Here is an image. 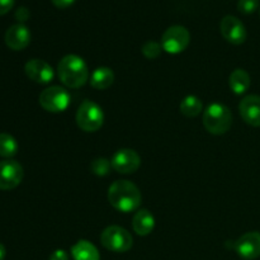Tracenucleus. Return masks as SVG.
I'll use <instances>...</instances> for the list:
<instances>
[{"label":"nucleus","mask_w":260,"mask_h":260,"mask_svg":"<svg viewBox=\"0 0 260 260\" xmlns=\"http://www.w3.org/2000/svg\"><path fill=\"white\" fill-rule=\"evenodd\" d=\"M203 104L201 99L196 95H188L180 103V112L188 118L197 117L202 112Z\"/></svg>","instance_id":"nucleus-19"},{"label":"nucleus","mask_w":260,"mask_h":260,"mask_svg":"<svg viewBox=\"0 0 260 260\" xmlns=\"http://www.w3.org/2000/svg\"><path fill=\"white\" fill-rule=\"evenodd\" d=\"M24 71L28 78L38 84H48L55 78L52 66L40 58H32L24 66Z\"/></svg>","instance_id":"nucleus-12"},{"label":"nucleus","mask_w":260,"mask_h":260,"mask_svg":"<svg viewBox=\"0 0 260 260\" xmlns=\"http://www.w3.org/2000/svg\"><path fill=\"white\" fill-rule=\"evenodd\" d=\"M221 35L233 45H241L246 40V29L240 19H238L234 15H226L220 24Z\"/></svg>","instance_id":"nucleus-10"},{"label":"nucleus","mask_w":260,"mask_h":260,"mask_svg":"<svg viewBox=\"0 0 260 260\" xmlns=\"http://www.w3.org/2000/svg\"><path fill=\"white\" fill-rule=\"evenodd\" d=\"M112 168L121 174L135 173L141 165V157L135 150L122 149L118 150L111 159Z\"/></svg>","instance_id":"nucleus-9"},{"label":"nucleus","mask_w":260,"mask_h":260,"mask_svg":"<svg viewBox=\"0 0 260 260\" xmlns=\"http://www.w3.org/2000/svg\"><path fill=\"white\" fill-rule=\"evenodd\" d=\"M235 250L243 259L253 260L260 256V233L251 231L236 240Z\"/></svg>","instance_id":"nucleus-11"},{"label":"nucleus","mask_w":260,"mask_h":260,"mask_svg":"<svg viewBox=\"0 0 260 260\" xmlns=\"http://www.w3.org/2000/svg\"><path fill=\"white\" fill-rule=\"evenodd\" d=\"M24 172L22 165L12 159L0 161V189L10 190L22 183Z\"/></svg>","instance_id":"nucleus-8"},{"label":"nucleus","mask_w":260,"mask_h":260,"mask_svg":"<svg viewBox=\"0 0 260 260\" xmlns=\"http://www.w3.org/2000/svg\"><path fill=\"white\" fill-rule=\"evenodd\" d=\"M57 74L61 83L68 88L78 89L89 80V70L85 61L76 55H66L58 62Z\"/></svg>","instance_id":"nucleus-2"},{"label":"nucleus","mask_w":260,"mask_h":260,"mask_svg":"<svg viewBox=\"0 0 260 260\" xmlns=\"http://www.w3.org/2000/svg\"><path fill=\"white\" fill-rule=\"evenodd\" d=\"M15 0H0V15L9 13L14 7Z\"/></svg>","instance_id":"nucleus-24"},{"label":"nucleus","mask_w":260,"mask_h":260,"mask_svg":"<svg viewBox=\"0 0 260 260\" xmlns=\"http://www.w3.org/2000/svg\"><path fill=\"white\" fill-rule=\"evenodd\" d=\"M111 168H112L111 161L107 159H104V157L95 159L90 165L91 172H93L95 175H98V177H104V175L108 174L109 170H111Z\"/></svg>","instance_id":"nucleus-21"},{"label":"nucleus","mask_w":260,"mask_h":260,"mask_svg":"<svg viewBox=\"0 0 260 260\" xmlns=\"http://www.w3.org/2000/svg\"><path fill=\"white\" fill-rule=\"evenodd\" d=\"M240 116L253 127H260V96L251 94L245 96L239 104Z\"/></svg>","instance_id":"nucleus-14"},{"label":"nucleus","mask_w":260,"mask_h":260,"mask_svg":"<svg viewBox=\"0 0 260 260\" xmlns=\"http://www.w3.org/2000/svg\"><path fill=\"white\" fill-rule=\"evenodd\" d=\"M51 2L58 9H66V8L71 7L76 0H51Z\"/></svg>","instance_id":"nucleus-26"},{"label":"nucleus","mask_w":260,"mask_h":260,"mask_svg":"<svg viewBox=\"0 0 260 260\" xmlns=\"http://www.w3.org/2000/svg\"><path fill=\"white\" fill-rule=\"evenodd\" d=\"M259 4V0H239L238 9L239 12L243 13V14L249 15L253 14V13L258 9Z\"/></svg>","instance_id":"nucleus-23"},{"label":"nucleus","mask_w":260,"mask_h":260,"mask_svg":"<svg viewBox=\"0 0 260 260\" xmlns=\"http://www.w3.org/2000/svg\"><path fill=\"white\" fill-rule=\"evenodd\" d=\"M103 109L93 101H84L76 112V123L83 131L95 132L103 126Z\"/></svg>","instance_id":"nucleus-4"},{"label":"nucleus","mask_w":260,"mask_h":260,"mask_svg":"<svg viewBox=\"0 0 260 260\" xmlns=\"http://www.w3.org/2000/svg\"><path fill=\"white\" fill-rule=\"evenodd\" d=\"M50 260H69V255L65 250L58 249V250L53 251V253L51 254Z\"/></svg>","instance_id":"nucleus-27"},{"label":"nucleus","mask_w":260,"mask_h":260,"mask_svg":"<svg viewBox=\"0 0 260 260\" xmlns=\"http://www.w3.org/2000/svg\"><path fill=\"white\" fill-rule=\"evenodd\" d=\"M132 228L134 231L140 236H147L149 234L152 233L155 228V218L151 215V212L145 208L139 210L136 215L134 216V221H132Z\"/></svg>","instance_id":"nucleus-15"},{"label":"nucleus","mask_w":260,"mask_h":260,"mask_svg":"<svg viewBox=\"0 0 260 260\" xmlns=\"http://www.w3.org/2000/svg\"><path fill=\"white\" fill-rule=\"evenodd\" d=\"M5 255H7V250H5V246L3 244H0V260H4Z\"/></svg>","instance_id":"nucleus-28"},{"label":"nucleus","mask_w":260,"mask_h":260,"mask_svg":"<svg viewBox=\"0 0 260 260\" xmlns=\"http://www.w3.org/2000/svg\"><path fill=\"white\" fill-rule=\"evenodd\" d=\"M113 71L109 68H104V66L95 69L90 75V85L98 90H106L113 84Z\"/></svg>","instance_id":"nucleus-17"},{"label":"nucleus","mask_w":260,"mask_h":260,"mask_svg":"<svg viewBox=\"0 0 260 260\" xmlns=\"http://www.w3.org/2000/svg\"><path fill=\"white\" fill-rule=\"evenodd\" d=\"M190 35L183 25H172L164 32L161 37V47L172 55H178L188 47Z\"/></svg>","instance_id":"nucleus-6"},{"label":"nucleus","mask_w":260,"mask_h":260,"mask_svg":"<svg viewBox=\"0 0 260 260\" xmlns=\"http://www.w3.org/2000/svg\"><path fill=\"white\" fill-rule=\"evenodd\" d=\"M40 104L45 111L60 113L70 106V94L61 86H50L40 94Z\"/></svg>","instance_id":"nucleus-7"},{"label":"nucleus","mask_w":260,"mask_h":260,"mask_svg":"<svg viewBox=\"0 0 260 260\" xmlns=\"http://www.w3.org/2000/svg\"><path fill=\"white\" fill-rule=\"evenodd\" d=\"M30 42V32L24 24L18 23L12 25L9 29L5 32V43L9 48L14 51H22L29 45Z\"/></svg>","instance_id":"nucleus-13"},{"label":"nucleus","mask_w":260,"mask_h":260,"mask_svg":"<svg viewBox=\"0 0 260 260\" xmlns=\"http://www.w3.org/2000/svg\"><path fill=\"white\" fill-rule=\"evenodd\" d=\"M17 152V140L9 134H0V156L10 159V157L14 156Z\"/></svg>","instance_id":"nucleus-20"},{"label":"nucleus","mask_w":260,"mask_h":260,"mask_svg":"<svg viewBox=\"0 0 260 260\" xmlns=\"http://www.w3.org/2000/svg\"><path fill=\"white\" fill-rule=\"evenodd\" d=\"M259 13H260V12H259Z\"/></svg>","instance_id":"nucleus-29"},{"label":"nucleus","mask_w":260,"mask_h":260,"mask_svg":"<svg viewBox=\"0 0 260 260\" xmlns=\"http://www.w3.org/2000/svg\"><path fill=\"white\" fill-rule=\"evenodd\" d=\"M74 260H99L101 255L95 246L86 240H80L71 248Z\"/></svg>","instance_id":"nucleus-16"},{"label":"nucleus","mask_w":260,"mask_h":260,"mask_svg":"<svg viewBox=\"0 0 260 260\" xmlns=\"http://www.w3.org/2000/svg\"><path fill=\"white\" fill-rule=\"evenodd\" d=\"M108 201L113 208L123 213L136 211L141 205V192L128 180H117L109 187Z\"/></svg>","instance_id":"nucleus-1"},{"label":"nucleus","mask_w":260,"mask_h":260,"mask_svg":"<svg viewBox=\"0 0 260 260\" xmlns=\"http://www.w3.org/2000/svg\"><path fill=\"white\" fill-rule=\"evenodd\" d=\"M101 243L107 250L114 253H126L132 248L134 239L126 229L121 226H109L102 233Z\"/></svg>","instance_id":"nucleus-5"},{"label":"nucleus","mask_w":260,"mask_h":260,"mask_svg":"<svg viewBox=\"0 0 260 260\" xmlns=\"http://www.w3.org/2000/svg\"><path fill=\"white\" fill-rule=\"evenodd\" d=\"M15 18H17L19 22H25V20L29 18V10L24 7H20L19 9H17V12H15Z\"/></svg>","instance_id":"nucleus-25"},{"label":"nucleus","mask_w":260,"mask_h":260,"mask_svg":"<svg viewBox=\"0 0 260 260\" xmlns=\"http://www.w3.org/2000/svg\"><path fill=\"white\" fill-rule=\"evenodd\" d=\"M161 43H157L155 41H147L142 46V53H144L145 57L150 58V60H154V58L159 57V55L161 53Z\"/></svg>","instance_id":"nucleus-22"},{"label":"nucleus","mask_w":260,"mask_h":260,"mask_svg":"<svg viewBox=\"0 0 260 260\" xmlns=\"http://www.w3.org/2000/svg\"><path fill=\"white\" fill-rule=\"evenodd\" d=\"M233 124V114L229 107L221 103H213L203 113V126L210 134L223 135Z\"/></svg>","instance_id":"nucleus-3"},{"label":"nucleus","mask_w":260,"mask_h":260,"mask_svg":"<svg viewBox=\"0 0 260 260\" xmlns=\"http://www.w3.org/2000/svg\"><path fill=\"white\" fill-rule=\"evenodd\" d=\"M229 85L235 94L240 95L250 88V75L243 69H236L229 78Z\"/></svg>","instance_id":"nucleus-18"}]
</instances>
